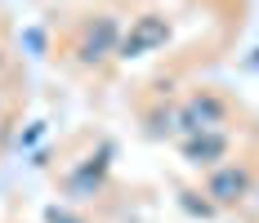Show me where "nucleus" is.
<instances>
[{
	"label": "nucleus",
	"mask_w": 259,
	"mask_h": 223,
	"mask_svg": "<svg viewBox=\"0 0 259 223\" xmlns=\"http://www.w3.org/2000/svg\"><path fill=\"white\" fill-rule=\"evenodd\" d=\"M165 36H170L165 18H156V14H143V18H134L130 36L121 40V54H125V58H139V54H148L152 45H165Z\"/></svg>",
	"instance_id": "obj_1"
},
{
	"label": "nucleus",
	"mask_w": 259,
	"mask_h": 223,
	"mask_svg": "<svg viewBox=\"0 0 259 223\" xmlns=\"http://www.w3.org/2000/svg\"><path fill=\"white\" fill-rule=\"evenodd\" d=\"M250 192V170H241V165H228V170H219L210 179V197H219L224 205H233Z\"/></svg>",
	"instance_id": "obj_2"
},
{
	"label": "nucleus",
	"mask_w": 259,
	"mask_h": 223,
	"mask_svg": "<svg viewBox=\"0 0 259 223\" xmlns=\"http://www.w3.org/2000/svg\"><path fill=\"white\" fill-rule=\"evenodd\" d=\"M112 45H116V23H112V18L103 14L99 23L90 27L85 36H80V58H85V63H99V58H103Z\"/></svg>",
	"instance_id": "obj_3"
},
{
	"label": "nucleus",
	"mask_w": 259,
	"mask_h": 223,
	"mask_svg": "<svg viewBox=\"0 0 259 223\" xmlns=\"http://www.w3.org/2000/svg\"><path fill=\"white\" fill-rule=\"evenodd\" d=\"M224 152H228V139L210 129V134H201V139H192V143H188V161H192V165H214Z\"/></svg>",
	"instance_id": "obj_4"
}]
</instances>
